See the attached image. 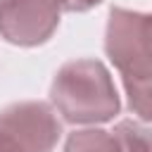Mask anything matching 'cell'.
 <instances>
[{
  "label": "cell",
  "mask_w": 152,
  "mask_h": 152,
  "mask_svg": "<svg viewBox=\"0 0 152 152\" xmlns=\"http://www.w3.org/2000/svg\"><path fill=\"white\" fill-rule=\"evenodd\" d=\"M107 50L124 71L131 107L152 119V17L112 10Z\"/></svg>",
  "instance_id": "1"
},
{
  "label": "cell",
  "mask_w": 152,
  "mask_h": 152,
  "mask_svg": "<svg viewBox=\"0 0 152 152\" xmlns=\"http://www.w3.org/2000/svg\"><path fill=\"white\" fill-rule=\"evenodd\" d=\"M52 97L69 121H104L119 109L109 76L97 62L66 64L52 86Z\"/></svg>",
  "instance_id": "2"
},
{
  "label": "cell",
  "mask_w": 152,
  "mask_h": 152,
  "mask_svg": "<svg viewBox=\"0 0 152 152\" xmlns=\"http://www.w3.org/2000/svg\"><path fill=\"white\" fill-rule=\"evenodd\" d=\"M57 0H0V31L12 43H40L57 24Z\"/></svg>",
  "instance_id": "3"
},
{
  "label": "cell",
  "mask_w": 152,
  "mask_h": 152,
  "mask_svg": "<svg viewBox=\"0 0 152 152\" xmlns=\"http://www.w3.org/2000/svg\"><path fill=\"white\" fill-rule=\"evenodd\" d=\"M0 133L21 152H48L59 135V126L45 104H17L2 112Z\"/></svg>",
  "instance_id": "4"
},
{
  "label": "cell",
  "mask_w": 152,
  "mask_h": 152,
  "mask_svg": "<svg viewBox=\"0 0 152 152\" xmlns=\"http://www.w3.org/2000/svg\"><path fill=\"white\" fill-rule=\"evenodd\" d=\"M116 133H119V140L124 142L126 152H152V131L150 128L124 121Z\"/></svg>",
  "instance_id": "5"
},
{
  "label": "cell",
  "mask_w": 152,
  "mask_h": 152,
  "mask_svg": "<svg viewBox=\"0 0 152 152\" xmlns=\"http://www.w3.org/2000/svg\"><path fill=\"white\" fill-rule=\"evenodd\" d=\"M93 150L95 152H119L116 140L109 138V135H104L102 131H93ZM66 152H90V147L86 142V135L83 133L74 135L69 140V145H66Z\"/></svg>",
  "instance_id": "6"
},
{
  "label": "cell",
  "mask_w": 152,
  "mask_h": 152,
  "mask_svg": "<svg viewBox=\"0 0 152 152\" xmlns=\"http://www.w3.org/2000/svg\"><path fill=\"white\" fill-rule=\"evenodd\" d=\"M64 10H88L93 5H97L100 0H57Z\"/></svg>",
  "instance_id": "7"
},
{
  "label": "cell",
  "mask_w": 152,
  "mask_h": 152,
  "mask_svg": "<svg viewBox=\"0 0 152 152\" xmlns=\"http://www.w3.org/2000/svg\"><path fill=\"white\" fill-rule=\"evenodd\" d=\"M0 152H21V150H19L5 133H0Z\"/></svg>",
  "instance_id": "8"
}]
</instances>
